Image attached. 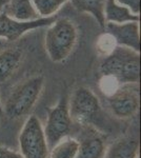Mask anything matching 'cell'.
<instances>
[{
    "label": "cell",
    "instance_id": "4",
    "mask_svg": "<svg viewBox=\"0 0 141 158\" xmlns=\"http://www.w3.org/2000/svg\"><path fill=\"white\" fill-rule=\"evenodd\" d=\"M72 123L73 122L68 112V98L63 95L59 99L56 106L48 109L47 124L43 132L47 139L48 151H51L60 140L70 134Z\"/></svg>",
    "mask_w": 141,
    "mask_h": 158
},
{
    "label": "cell",
    "instance_id": "3",
    "mask_svg": "<svg viewBox=\"0 0 141 158\" xmlns=\"http://www.w3.org/2000/svg\"><path fill=\"white\" fill-rule=\"evenodd\" d=\"M78 40V30L68 18H58L45 34V51L53 62H62L73 53Z\"/></svg>",
    "mask_w": 141,
    "mask_h": 158
},
{
    "label": "cell",
    "instance_id": "20",
    "mask_svg": "<svg viewBox=\"0 0 141 158\" xmlns=\"http://www.w3.org/2000/svg\"><path fill=\"white\" fill-rule=\"evenodd\" d=\"M7 2H9V0H0V13L4 10V7L7 4Z\"/></svg>",
    "mask_w": 141,
    "mask_h": 158
},
{
    "label": "cell",
    "instance_id": "14",
    "mask_svg": "<svg viewBox=\"0 0 141 158\" xmlns=\"http://www.w3.org/2000/svg\"><path fill=\"white\" fill-rule=\"evenodd\" d=\"M22 59V52L18 49L0 51V83L4 82L14 74Z\"/></svg>",
    "mask_w": 141,
    "mask_h": 158
},
{
    "label": "cell",
    "instance_id": "2",
    "mask_svg": "<svg viewBox=\"0 0 141 158\" xmlns=\"http://www.w3.org/2000/svg\"><path fill=\"white\" fill-rule=\"evenodd\" d=\"M44 78L37 75L20 82L11 92L2 106L3 114L12 120L20 119L31 112L39 100L43 90Z\"/></svg>",
    "mask_w": 141,
    "mask_h": 158
},
{
    "label": "cell",
    "instance_id": "16",
    "mask_svg": "<svg viewBox=\"0 0 141 158\" xmlns=\"http://www.w3.org/2000/svg\"><path fill=\"white\" fill-rule=\"evenodd\" d=\"M79 142L73 138H66L60 140L51 150L50 158H75L78 152Z\"/></svg>",
    "mask_w": 141,
    "mask_h": 158
},
{
    "label": "cell",
    "instance_id": "1",
    "mask_svg": "<svg viewBox=\"0 0 141 158\" xmlns=\"http://www.w3.org/2000/svg\"><path fill=\"white\" fill-rule=\"evenodd\" d=\"M99 71L103 77L114 79L120 85L139 83L140 53L116 45L102 59Z\"/></svg>",
    "mask_w": 141,
    "mask_h": 158
},
{
    "label": "cell",
    "instance_id": "12",
    "mask_svg": "<svg viewBox=\"0 0 141 158\" xmlns=\"http://www.w3.org/2000/svg\"><path fill=\"white\" fill-rule=\"evenodd\" d=\"M104 19L106 22L124 23V22H139L140 16L135 15L126 6L116 3V0H106L104 4Z\"/></svg>",
    "mask_w": 141,
    "mask_h": 158
},
{
    "label": "cell",
    "instance_id": "18",
    "mask_svg": "<svg viewBox=\"0 0 141 158\" xmlns=\"http://www.w3.org/2000/svg\"><path fill=\"white\" fill-rule=\"evenodd\" d=\"M122 6H125L133 14L139 15L140 13V0H116Z\"/></svg>",
    "mask_w": 141,
    "mask_h": 158
},
{
    "label": "cell",
    "instance_id": "11",
    "mask_svg": "<svg viewBox=\"0 0 141 158\" xmlns=\"http://www.w3.org/2000/svg\"><path fill=\"white\" fill-rule=\"evenodd\" d=\"M4 11L10 17L18 21H30L39 18L31 0H9Z\"/></svg>",
    "mask_w": 141,
    "mask_h": 158
},
{
    "label": "cell",
    "instance_id": "13",
    "mask_svg": "<svg viewBox=\"0 0 141 158\" xmlns=\"http://www.w3.org/2000/svg\"><path fill=\"white\" fill-rule=\"evenodd\" d=\"M139 141L133 137L116 140L107 150L106 158H137Z\"/></svg>",
    "mask_w": 141,
    "mask_h": 158
},
{
    "label": "cell",
    "instance_id": "19",
    "mask_svg": "<svg viewBox=\"0 0 141 158\" xmlns=\"http://www.w3.org/2000/svg\"><path fill=\"white\" fill-rule=\"evenodd\" d=\"M0 158H23L22 155L18 152L7 149L6 147L0 146Z\"/></svg>",
    "mask_w": 141,
    "mask_h": 158
},
{
    "label": "cell",
    "instance_id": "10",
    "mask_svg": "<svg viewBox=\"0 0 141 158\" xmlns=\"http://www.w3.org/2000/svg\"><path fill=\"white\" fill-rule=\"evenodd\" d=\"M79 142L75 158H103L106 154L104 139L100 134H86Z\"/></svg>",
    "mask_w": 141,
    "mask_h": 158
},
{
    "label": "cell",
    "instance_id": "21",
    "mask_svg": "<svg viewBox=\"0 0 141 158\" xmlns=\"http://www.w3.org/2000/svg\"><path fill=\"white\" fill-rule=\"evenodd\" d=\"M2 115H3V111H2V104L0 102V116H2Z\"/></svg>",
    "mask_w": 141,
    "mask_h": 158
},
{
    "label": "cell",
    "instance_id": "15",
    "mask_svg": "<svg viewBox=\"0 0 141 158\" xmlns=\"http://www.w3.org/2000/svg\"><path fill=\"white\" fill-rule=\"evenodd\" d=\"M106 0H72L74 6L79 12H86L92 14L102 29L106 25L104 19V4Z\"/></svg>",
    "mask_w": 141,
    "mask_h": 158
},
{
    "label": "cell",
    "instance_id": "6",
    "mask_svg": "<svg viewBox=\"0 0 141 158\" xmlns=\"http://www.w3.org/2000/svg\"><path fill=\"white\" fill-rule=\"evenodd\" d=\"M100 101L95 93L85 86L74 92L68 104L72 122L81 126H89L100 113Z\"/></svg>",
    "mask_w": 141,
    "mask_h": 158
},
{
    "label": "cell",
    "instance_id": "17",
    "mask_svg": "<svg viewBox=\"0 0 141 158\" xmlns=\"http://www.w3.org/2000/svg\"><path fill=\"white\" fill-rule=\"evenodd\" d=\"M32 1L39 16L50 17L53 16V14H55L68 0H32Z\"/></svg>",
    "mask_w": 141,
    "mask_h": 158
},
{
    "label": "cell",
    "instance_id": "8",
    "mask_svg": "<svg viewBox=\"0 0 141 158\" xmlns=\"http://www.w3.org/2000/svg\"><path fill=\"white\" fill-rule=\"evenodd\" d=\"M58 16H50L38 18L30 21H18L11 18L6 12L2 11L0 13V37H3L9 41H15L31 30H35L42 27H50L56 20Z\"/></svg>",
    "mask_w": 141,
    "mask_h": 158
},
{
    "label": "cell",
    "instance_id": "7",
    "mask_svg": "<svg viewBox=\"0 0 141 158\" xmlns=\"http://www.w3.org/2000/svg\"><path fill=\"white\" fill-rule=\"evenodd\" d=\"M107 104L112 114L117 118L127 119L135 116L140 104L138 83L120 85L107 97Z\"/></svg>",
    "mask_w": 141,
    "mask_h": 158
},
{
    "label": "cell",
    "instance_id": "5",
    "mask_svg": "<svg viewBox=\"0 0 141 158\" xmlns=\"http://www.w3.org/2000/svg\"><path fill=\"white\" fill-rule=\"evenodd\" d=\"M20 154L23 158H48V148L41 122L30 116L19 134Z\"/></svg>",
    "mask_w": 141,
    "mask_h": 158
},
{
    "label": "cell",
    "instance_id": "9",
    "mask_svg": "<svg viewBox=\"0 0 141 158\" xmlns=\"http://www.w3.org/2000/svg\"><path fill=\"white\" fill-rule=\"evenodd\" d=\"M104 30L106 34H109L114 39L116 45L129 48L135 52L140 53L139 22H106Z\"/></svg>",
    "mask_w": 141,
    "mask_h": 158
}]
</instances>
